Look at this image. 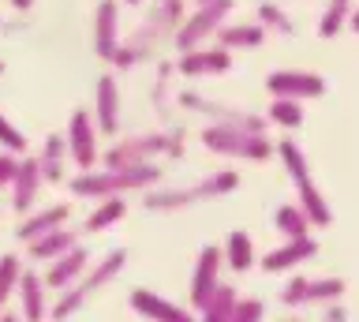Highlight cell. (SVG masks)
Segmentation results:
<instances>
[{
	"label": "cell",
	"mask_w": 359,
	"mask_h": 322,
	"mask_svg": "<svg viewBox=\"0 0 359 322\" xmlns=\"http://www.w3.org/2000/svg\"><path fill=\"white\" fill-rule=\"evenodd\" d=\"M180 23H184V4H180V0H157V4L150 8V15L135 27V34L131 38H120V46H116V53H112L109 64L116 72L139 68L142 60L154 57L157 46H161L165 38H176Z\"/></svg>",
	"instance_id": "1"
},
{
	"label": "cell",
	"mask_w": 359,
	"mask_h": 322,
	"mask_svg": "<svg viewBox=\"0 0 359 322\" xmlns=\"http://www.w3.org/2000/svg\"><path fill=\"white\" fill-rule=\"evenodd\" d=\"M165 169L157 161H142V165H105V169H79L67 187L79 199H109V195H131V192H146V187L161 184Z\"/></svg>",
	"instance_id": "2"
},
{
	"label": "cell",
	"mask_w": 359,
	"mask_h": 322,
	"mask_svg": "<svg viewBox=\"0 0 359 322\" xmlns=\"http://www.w3.org/2000/svg\"><path fill=\"white\" fill-rule=\"evenodd\" d=\"M240 187V173L232 169H217L210 176H202L195 184H180V187H146L142 195V206L146 214H176V210H187V206H198V203H210V199H221V195H232Z\"/></svg>",
	"instance_id": "3"
},
{
	"label": "cell",
	"mask_w": 359,
	"mask_h": 322,
	"mask_svg": "<svg viewBox=\"0 0 359 322\" xmlns=\"http://www.w3.org/2000/svg\"><path fill=\"white\" fill-rule=\"evenodd\" d=\"M123 266H128V248H112V251H105L97 262H90L86 266V274L79 277V281L67 288V293H60V300H56V307H53V315L56 318H72V315H79L90 300H94L101 288H109L116 277L123 274Z\"/></svg>",
	"instance_id": "4"
},
{
	"label": "cell",
	"mask_w": 359,
	"mask_h": 322,
	"mask_svg": "<svg viewBox=\"0 0 359 322\" xmlns=\"http://www.w3.org/2000/svg\"><path fill=\"white\" fill-rule=\"evenodd\" d=\"M202 147L217 158H229V161H269L277 150V142L266 139V131H251V128H240V124H210L202 128Z\"/></svg>",
	"instance_id": "5"
},
{
	"label": "cell",
	"mask_w": 359,
	"mask_h": 322,
	"mask_svg": "<svg viewBox=\"0 0 359 322\" xmlns=\"http://www.w3.org/2000/svg\"><path fill=\"white\" fill-rule=\"evenodd\" d=\"M161 154H184L180 147V131H146V135H131V139H120L101 154L105 165H142V161H154Z\"/></svg>",
	"instance_id": "6"
},
{
	"label": "cell",
	"mask_w": 359,
	"mask_h": 322,
	"mask_svg": "<svg viewBox=\"0 0 359 322\" xmlns=\"http://www.w3.org/2000/svg\"><path fill=\"white\" fill-rule=\"evenodd\" d=\"M232 8H236V0H202V4L176 30V38H172L176 41V53L198 49V46H206L210 38H217V30L229 23Z\"/></svg>",
	"instance_id": "7"
},
{
	"label": "cell",
	"mask_w": 359,
	"mask_h": 322,
	"mask_svg": "<svg viewBox=\"0 0 359 322\" xmlns=\"http://www.w3.org/2000/svg\"><path fill=\"white\" fill-rule=\"evenodd\" d=\"M348 293L344 277H303L296 274L280 293V304L285 307H325L333 300H341Z\"/></svg>",
	"instance_id": "8"
},
{
	"label": "cell",
	"mask_w": 359,
	"mask_h": 322,
	"mask_svg": "<svg viewBox=\"0 0 359 322\" xmlns=\"http://www.w3.org/2000/svg\"><path fill=\"white\" fill-rule=\"evenodd\" d=\"M97 124H94V113L90 109H75L72 113V124H67V158L75 161V169H94L101 161V150H97Z\"/></svg>",
	"instance_id": "9"
},
{
	"label": "cell",
	"mask_w": 359,
	"mask_h": 322,
	"mask_svg": "<svg viewBox=\"0 0 359 322\" xmlns=\"http://www.w3.org/2000/svg\"><path fill=\"white\" fill-rule=\"evenodd\" d=\"M266 90L273 98H296V102H311V98L325 94V79L318 72H299V68H277L266 75Z\"/></svg>",
	"instance_id": "10"
},
{
	"label": "cell",
	"mask_w": 359,
	"mask_h": 322,
	"mask_svg": "<svg viewBox=\"0 0 359 322\" xmlns=\"http://www.w3.org/2000/svg\"><path fill=\"white\" fill-rule=\"evenodd\" d=\"M232 68V49L224 46H198V49H187L180 53L176 60V72L184 75V79H206V75H224Z\"/></svg>",
	"instance_id": "11"
},
{
	"label": "cell",
	"mask_w": 359,
	"mask_h": 322,
	"mask_svg": "<svg viewBox=\"0 0 359 322\" xmlns=\"http://www.w3.org/2000/svg\"><path fill=\"white\" fill-rule=\"evenodd\" d=\"M221 270H224V255L221 248H198V259H195V274H191V311H202V304L210 300V293L221 285Z\"/></svg>",
	"instance_id": "12"
},
{
	"label": "cell",
	"mask_w": 359,
	"mask_h": 322,
	"mask_svg": "<svg viewBox=\"0 0 359 322\" xmlns=\"http://www.w3.org/2000/svg\"><path fill=\"white\" fill-rule=\"evenodd\" d=\"M314 255H318V240L314 236H292V240L280 243V248L266 251L262 259H258V266H262L266 274H288V270H296V266L311 262Z\"/></svg>",
	"instance_id": "13"
},
{
	"label": "cell",
	"mask_w": 359,
	"mask_h": 322,
	"mask_svg": "<svg viewBox=\"0 0 359 322\" xmlns=\"http://www.w3.org/2000/svg\"><path fill=\"white\" fill-rule=\"evenodd\" d=\"M86 266H90V251L83 248V243H75L72 251H64L60 259H53V262H45V288L49 293H67L79 277L86 274Z\"/></svg>",
	"instance_id": "14"
},
{
	"label": "cell",
	"mask_w": 359,
	"mask_h": 322,
	"mask_svg": "<svg viewBox=\"0 0 359 322\" xmlns=\"http://www.w3.org/2000/svg\"><path fill=\"white\" fill-rule=\"evenodd\" d=\"M120 83L116 75L105 72L97 79V90H94V124L101 135H116L120 131Z\"/></svg>",
	"instance_id": "15"
},
{
	"label": "cell",
	"mask_w": 359,
	"mask_h": 322,
	"mask_svg": "<svg viewBox=\"0 0 359 322\" xmlns=\"http://www.w3.org/2000/svg\"><path fill=\"white\" fill-rule=\"evenodd\" d=\"M180 102H184L187 109H202L213 124H240V128H251V131H266V116L251 113V109L221 105V102H210V98H198V94H184Z\"/></svg>",
	"instance_id": "16"
},
{
	"label": "cell",
	"mask_w": 359,
	"mask_h": 322,
	"mask_svg": "<svg viewBox=\"0 0 359 322\" xmlns=\"http://www.w3.org/2000/svg\"><path fill=\"white\" fill-rule=\"evenodd\" d=\"M41 184H45V180H41L38 158L19 154V169H15V176H11V210H15V214H27V210H34Z\"/></svg>",
	"instance_id": "17"
},
{
	"label": "cell",
	"mask_w": 359,
	"mask_h": 322,
	"mask_svg": "<svg viewBox=\"0 0 359 322\" xmlns=\"http://www.w3.org/2000/svg\"><path fill=\"white\" fill-rule=\"evenodd\" d=\"M131 311L142 318H157V322H187L195 318V311L172 304L161 293H150V288H131Z\"/></svg>",
	"instance_id": "18"
},
{
	"label": "cell",
	"mask_w": 359,
	"mask_h": 322,
	"mask_svg": "<svg viewBox=\"0 0 359 322\" xmlns=\"http://www.w3.org/2000/svg\"><path fill=\"white\" fill-rule=\"evenodd\" d=\"M120 46V4L116 0H101L94 12V53L101 60H112Z\"/></svg>",
	"instance_id": "19"
},
{
	"label": "cell",
	"mask_w": 359,
	"mask_h": 322,
	"mask_svg": "<svg viewBox=\"0 0 359 322\" xmlns=\"http://www.w3.org/2000/svg\"><path fill=\"white\" fill-rule=\"evenodd\" d=\"M15 296H19V307L22 315L30 322H38L49 315V304H45V296H49V288H45V277L34 270V266H22L19 274V285H15Z\"/></svg>",
	"instance_id": "20"
},
{
	"label": "cell",
	"mask_w": 359,
	"mask_h": 322,
	"mask_svg": "<svg viewBox=\"0 0 359 322\" xmlns=\"http://www.w3.org/2000/svg\"><path fill=\"white\" fill-rule=\"evenodd\" d=\"M67 217H72V206L67 203H53V206H41V210H27L15 229V240L19 243H30L34 236H41V232H49L56 225H67Z\"/></svg>",
	"instance_id": "21"
},
{
	"label": "cell",
	"mask_w": 359,
	"mask_h": 322,
	"mask_svg": "<svg viewBox=\"0 0 359 322\" xmlns=\"http://www.w3.org/2000/svg\"><path fill=\"white\" fill-rule=\"evenodd\" d=\"M79 243V236L67 225H56V229H49V232H41V236H34L30 243H27V251H30V259L34 262H53V259H60L64 251H72Z\"/></svg>",
	"instance_id": "22"
},
{
	"label": "cell",
	"mask_w": 359,
	"mask_h": 322,
	"mask_svg": "<svg viewBox=\"0 0 359 322\" xmlns=\"http://www.w3.org/2000/svg\"><path fill=\"white\" fill-rule=\"evenodd\" d=\"M64 158H67V139L60 131H53V135H45L41 142V154H38V165H41V180L45 184H60L64 180Z\"/></svg>",
	"instance_id": "23"
},
{
	"label": "cell",
	"mask_w": 359,
	"mask_h": 322,
	"mask_svg": "<svg viewBox=\"0 0 359 322\" xmlns=\"http://www.w3.org/2000/svg\"><path fill=\"white\" fill-rule=\"evenodd\" d=\"M262 41H266L262 23H224L217 30V46L224 49H258Z\"/></svg>",
	"instance_id": "24"
},
{
	"label": "cell",
	"mask_w": 359,
	"mask_h": 322,
	"mask_svg": "<svg viewBox=\"0 0 359 322\" xmlns=\"http://www.w3.org/2000/svg\"><path fill=\"white\" fill-rule=\"evenodd\" d=\"M296 192H299L303 214L311 217V225H314V229L333 225V210H330V203H325V195H322V187H318V184H314V180H303V184H296Z\"/></svg>",
	"instance_id": "25"
},
{
	"label": "cell",
	"mask_w": 359,
	"mask_h": 322,
	"mask_svg": "<svg viewBox=\"0 0 359 322\" xmlns=\"http://www.w3.org/2000/svg\"><path fill=\"white\" fill-rule=\"evenodd\" d=\"M221 255H224V266H229V270H236V274H247V270L258 262V259H255V243H251V236H247L243 229H232V232H229V240H224Z\"/></svg>",
	"instance_id": "26"
},
{
	"label": "cell",
	"mask_w": 359,
	"mask_h": 322,
	"mask_svg": "<svg viewBox=\"0 0 359 322\" xmlns=\"http://www.w3.org/2000/svg\"><path fill=\"white\" fill-rule=\"evenodd\" d=\"M128 217V203H123V195H109V199H97V206L90 210L86 217V232H105L112 225H120V221Z\"/></svg>",
	"instance_id": "27"
},
{
	"label": "cell",
	"mask_w": 359,
	"mask_h": 322,
	"mask_svg": "<svg viewBox=\"0 0 359 322\" xmlns=\"http://www.w3.org/2000/svg\"><path fill=\"white\" fill-rule=\"evenodd\" d=\"M273 229H277L285 240H292V236H311L314 225H311V217L303 214L299 203H285V206L273 210Z\"/></svg>",
	"instance_id": "28"
},
{
	"label": "cell",
	"mask_w": 359,
	"mask_h": 322,
	"mask_svg": "<svg viewBox=\"0 0 359 322\" xmlns=\"http://www.w3.org/2000/svg\"><path fill=\"white\" fill-rule=\"evenodd\" d=\"M236 288L232 285H217L210 293V300L202 304L198 311V318H206V322H232V311H236Z\"/></svg>",
	"instance_id": "29"
},
{
	"label": "cell",
	"mask_w": 359,
	"mask_h": 322,
	"mask_svg": "<svg viewBox=\"0 0 359 322\" xmlns=\"http://www.w3.org/2000/svg\"><path fill=\"white\" fill-rule=\"evenodd\" d=\"M266 120L285 131H296L303 128V102H296V98H273L266 109Z\"/></svg>",
	"instance_id": "30"
},
{
	"label": "cell",
	"mask_w": 359,
	"mask_h": 322,
	"mask_svg": "<svg viewBox=\"0 0 359 322\" xmlns=\"http://www.w3.org/2000/svg\"><path fill=\"white\" fill-rule=\"evenodd\" d=\"M277 154H280V161H285V169H288V176H292V184L311 180L307 154L299 150V142H296V139H277Z\"/></svg>",
	"instance_id": "31"
},
{
	"label": "cell",
	"mask_w": 359,
	"mask_h": 322,
	"mask_svg": "<svg viewBox=\"0 0 359 322\" xmlns=\"http://www.w3.org/2000/svg\"><path fill=\"white\" fill-rule=\"evenodd\" d=\"M355 0H330L325 4V12L318 19V34L322 38H337L341 30H348V15H352Z\"/></svg>",
	"instance_id": "32"
},
{
	"label": "cell",
	"mask_w": 359,
	"mask_h": 322,
	"mask_svg": "<svg viewBox=\"0 0 359 322\" xmlns=\"http://www.w3.org/2000/svg\"><path fill=\"white\" fill-rule=\"evenodd\" d=\"M258 23H262L269 34H280V38H292L296 34V27H292L288 12H280L273 0H266V4H258Z\"/></svg>",
	"instance_id": "33"
},
{
	"label": "cell",
	"mask_w": 359,
	"mask_h": 322,
	"mask_svg": "<svg viewBox=\"0 0 359 322\" xmlns=\"http://www.w3.org/2000/svg\"><path fill=\"white\" fill-rule=\"evenodd\" d=\"M19 274H22V259H19V255H0V311H4V304L15 296Z\"/></svg>",
	"instance_id": "34"
},
{
	"label": "cell",
	"mask_w": 359,
	"mask_h": 322,
	"mask_svg": "<svg viewBox=\"0 0 359 322\" xmlns=\"http://www.w3.org/2000/svg\"><path fill=\"white\" fill-rule=\"evenodd\" d=\"M0 150H11V154H27V139H22V131L11 124V120L0 113Z\"/></svg>",
	"instance_id": "35"
},
{
	"label": "cell",
	"mask_w": 359,
	"mask_h": 322,
	"mask_svg": "<svg viewBox=\"0 0 359 322\" xmlns=\"http://www.w3.org/2000/svg\"><path fill=\"white\" fill-rule=\"evenodd\" d=\"M262 315H266V304H262V300H236L232 322H258Z\"/></svg>",
	"instance_id": "36"
},
{
	"label": "cell",
	"mask_w": 359,
	"mask_h": 322,
	"mask_svg": "<svg viewBox=\"0 0 359 322\" xmlns=\"http://www.w3.org/2000/svg\"><path fill=\"white\" fill-rule=\"evenodd\" d=\"M19 169V154L11 150H0V187H11V176Z\"/></svg>",
	"instance_id": "37"
},
{
	"label": "cell",
	"mask_w": 359,
	"mask_h": 322,
	"mask_svg": "<svg viewBox=\"0 0 359 322\" xmlns=\"http://www.w3.org/2000/svg\"><path fill=\"white\" fill-rule=\"evenodd\" d=\"M348 30H352V34H359V8H352V15H348Z\"/></svg>",
	"instance_id": "38"
},
{
	"label": "cell",
	"mask_w": 359,
	"mask_h": 322,
	"mask_svg": "<svg viewBox=\"0 0 359 322\" xmlns=\"http://www.w3.org/2000/svg\"><path fill=\"white\" fill-rule=\"evenodd\" d=\"M11 8H15V12H30L34 0H11Z\"/></svg>",
	"instance_id": "39"
},
{
	"label": "cell",
	"mask_w": 359,
	"mask_h": 322,
	"mask_svg": "<svg viewBox=\"0 0 359 322\" xmlns=\"http://www.w3.org/2000/svg\"><path fill=\"white\" fill-rule=\"evenodd\" d=\"M123 4H142V0H123Z\"/></svg>",
	"instance_id": "40"
},
{
	"label": "cell",
	"mask_w": 359,
	"mask_h": 322,
	"mask_svg": "<svg viewBox=\"0 0 359 322\" xmlns=\"http://www.w3.org/2000/svg\"><path fill=\"white\" fill-rule=\"evenodd\" d=\"M0 75H4V60H0Z\"/></svg>",
	"instance_id": "41"
},
{
	"label": "cell",
	"mask_w": 359,
	"mask_h": 322,
	"mask_svg": "<svg viewBox=\"0 0 359 322\" xmlns=\"http://www.w3.org/2000/svg\"><path fill=\"white\" fill-rule=\"evenodd\" d=\"M195 4H202V0H195Z\"/></svg>",
	"instance_id": "42"
}]
</instances>
